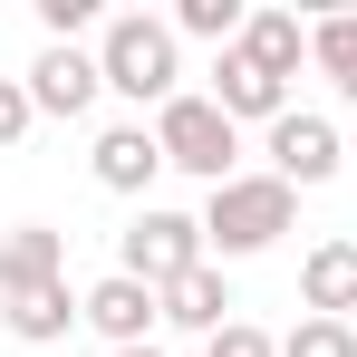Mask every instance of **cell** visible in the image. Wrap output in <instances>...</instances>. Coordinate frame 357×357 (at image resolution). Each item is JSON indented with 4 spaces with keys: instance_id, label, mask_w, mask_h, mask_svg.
Returning a JSON list of instances; mask_svg holds the SVG:
<instances>
[{
    "instance_id": "4fadbf2b",
    "label": "cell",
    "mask_w": 357,
    "mask_h": 357,
    "mask_svg": "<svg viewBox=\"0 0 357 357\" xmlns=\"http://www.w3.org/2000/svg\"><path fill=\"white\" fill-rule=\"evenodd\" d=\"M10 338H29V348H49V338H68V328H87V290H68V280H49V290H20L10 309Z\"/></svg>"
},
{
    "instance_id": "ac0fdd59",
    "label": "cell",
    "mask_w": 357,
    "mask_h": 357,
    "mask_svg": "<svg viewBox=\"0 0 357 357\" xmlns=\"http://www.w3.org/2000/svg\"><path fill=\"white\" fill-rule=\"evenodd\" d=\"M203 357H280V338H271V328H251V319H232L222 338H203Z\"/></svg>"
},
{
    "instance_id": "7c38bea8",
    "label": "cell",
    "mask_w": 357,
    "mask_h": 357,
    "mask_svg": "<svg viewBox=\"0 0 357 357\" xmlns=\"http://www.w3.org/2000/svg\"><path fill=\"white\" fill-rule=\"evenodd\" d=\"M232 280H222V261H203V271H193V280H174V290H165V328H193V338H222V328H232Z\"/></svg>"
},
{
    "instance_id": "30bf717a",
    "label": "cell",
    "mask_w": 357,
    "mask_h": 357,
    "mask_svg": "<svg viewBox=\"0 0 357 357\" xmlns=\"http://www.w3.org/2000/svg\"><path fill=\"white\" fill-rule=\"evenodd\" d=\"M299 309L309 319H357V241L348 232H328L299 261Z\"/></svg>"
},
{
    "instance_id": "2e32d148",
    "label": "cell",
    "mask_w": 357,
    "mask_h": 357,
    "mask_svg": "<svg viewBox=\"0 0 357 357\" xmlns=\"http://www.w3.org/2000/svg\"><path fill=\"white\" fill-rule=\"evenodd\" d=\"M241 0H174V39H213V49H232L241 39Z\"/></svg>"
},
{
    "instance_id": "d6986e66",
    "label": "cell",
    "mask_w": 357,
    "mask_h": 357,
    "mask_svg": "<svg viewBox=\"0 0 357 357\" xmlns=\"http://www.w3.org/2000/svg\"><path fill=\"white\" fill-rule=\"evenodd\" d=\"M39 126V107H29V77H0V145H20Z\"/></svg>"
},
{
    "instance_id": "7a4b0ae2",
    "label": "cell",
    "mask_w": 357,
    "mask_h": 357,
    "mask_svg": "<svg viewBox=\"0 0 357 357\" xmlns=\"http://www.w3.org/2000/svg\"><path fill=\"white\" fill-rule=\"evenodd\" d=\"M290 222H299V193L280 174H232V183H213V203H203V251L213 261H251Z\"/></svg>"
},
{
    "instance_id": "277c9868",
    "label": "cell",
    "mask_w": 357,
    "mask_h": 357,
    "mask_svg": "<svg viewBox=\"0 0 357 357\" xmlns=\"http://www.w3.org/2000/svg\"><path fill=\"white\" fill-rule=\"evenodd\" d=\"M203 261H213V251H203V213H165V203H145V213L116 232V271L145 280V290H174V280H193Z\"/></svg>"
},
{
    "instance_id": "ba28073f",
    "label": "cell",
    "mask_w": 357,
    "mask_h": 357,
    "mask_svg": "<svg viewBox=\"0 0 357 357\" xmlns=\"http://www.w3.org/2000/svg\"><path fill=\"white\" fill-rule=\"evenodd\" d=\"M97 97H107L97 49H39V59H29V107H39V116H87Z\"/></svg>"
},
{
    "instance_id": "e0dca14e",
    "label": "cell",
    "mask_w": 357,
    "mask_h": 357,
    "mask_svg": "<svg viewBox=\"0 0 357 357\" xmlns=\"http://www.w3.org/2000/svg\"><path fill=\"white\" fill-rule=\"evenodd\" d=\"M280 357H357V319H309L299 309V328L280 338Z\"/></svg>"
},
{
    "instance_id": "8992f818",
    "label": "cell",
    "mask_w": 357,
    "mask_h": 357,
    "mask_svg": "<svg viewBox=\"0 0 357 357\" xmlns=\"http://www.w3.org/2000/svg\"><path fill=\"white\" fill-rule=\"evenodd\" d=\"M155 319H165V290H145V280H126V271H107V280L87 290V328L107 338V357L116 348H155Z\"/></svg>"
},
{
    "instance_id": "5bb4252c",
    "label": "cell",
    "mask_w": 357,
    "mask_h": 357,
    "mask_svg": "<svg viewBox=\"0 0 357 357\" xmlns=\"http://www.w3.org/2000/svg\"><path fill=\"white\" fill-rule=\"evenodd\" d=\"M241 59L251 68H271L280 87L299 77V59H309V29H299V10H251L241 20Z\"/></svg>"
},
{
    "instance_id": "52a82bcc",
    "label": "cell",
    "mask_w": 357,
    "mask_h": 357,
    "mask_svg": "<svg viewBox=\"0 0 357 357\" xmlns=\"http://www.w3.org/2000/svg\"><path fill=\"white\" fill-rule=\"evenodd\" d=\"M203 97H213L232 126H280V116H290V87H280L271 68L241 59V39H232V49H213V87H203Z\"/></svg>"
},
{
    "instance_id": "ffe728a7",
    "label": "cell",
    "mask_w": 357,
    "mask_h": 357,
    "mask_svg": "<svg viewBox=\"0 0 357 357\" xmlns=\"http://www.w3.org/2000/svg\"><path fill=\"white\" fill-rule=\"evenodd\" d=\"M116 357H165V348H116Z\"/></svg>"
},
{
    "instance_id": "9a60e30c",
    "label": "cell",
    "mask_w": 357,
    "mask_h": 357,
    "mask_svg": "<svg viewBox=\"0 0 357 357\" xmlns=\"http://www.w3.org/2000/svg\"><path fill=\"white\" fill-rule=\"evenodd\" d=\"M309 68L338 87L357 107V10H328V20H309Z\"/></svg>"
},
{
    "instance_id": "44dd1931",
    "label": "cell",
    "mask_w": 357,
    "mask_h": 357,
    "mask_svg": "<svg viewBox=\"0 0 357 357\" xmlns=\"http://www.w3.org/2000/svg\"><path fill=\"white\" fill-rule=\"evenodd\" d=\"M348 165H357V135H348Z\"/></svg>"
},
{
    "instance_id": "5b68a950",
    "label": "cell",
    "mask_w": 357,
    "mask_h": 357,
    "mask_svg": "<svg viewBox=\"0 0 357 357\" xmlns=\"http://www.w3.org/2000/svg\"><path fill=\"white\" fill-rule=\"evenodd\" d=\"M338 165H348V135H338L328 116H309V107H290V116L271 126V174L290 183V193H309V183H328Z\"/></svg>"
},
{
    "instance_id": "3957f363",
    "label": "cell",
    "mask_w": 357,
    "mask_h": 357,
    "mask_svg": "<svg viewBox=\"0 0 357 357\" xmlns=\"http://www.w3.org/2000/svg\"><path fill=\"white\" fill-rule=\"evenodd\" d=\"M155 145H165V165L193 183H232L241 174V126L203 97V87H183L174 107H155Z\"/></svg>"
},
{
    "instance_id": "6da1fadb",
    "label": "cell",
    "mask_w": 357,
    "mask_h": 357,
    "mask_svg": "<svg viewBox=\"0 0 357 357\" xmlns=\"http://www.w3.org/2000/svg\"><path fill=\"white\" fill-rule=\"evenodd\" d=\"M97 68H107V97L126 107H174L183 87V59H174V20H155V10H116L107 29H97Z\"/></svg>"
},
{
    "instance_id": "8fae6325",
    "label": "cell",
    "mask_w": 357,
    "mask_h": 357,
    "mask_svg": "<svg viewBox=\"0 0 357 357\" xmlns=\"http://www.w3.org/2000/svg\"><path fill=\"white\" fill-rule=\"evenodd\" d=\"M49 280H68V232H49V222H20V232H0V299L49 290Z\"/></svg>"
},
{
    "instance_id": "9c48e42d",
    "label": "cell",
    "mask_w": 357,
    "mask_h": 357,
    "mask_svg": "<svg viewBox=\"0 0 357 357\" xmlns=\"http://www.w3.org/2000/svg\"><path fill=\"white\" fill-rule=\"evenodd\" d=\"M87 174L107 183V193H145V183L165 174V145H155V126H145V116L97 126V145H87Z\"/></svg>"
}]
</instances>
